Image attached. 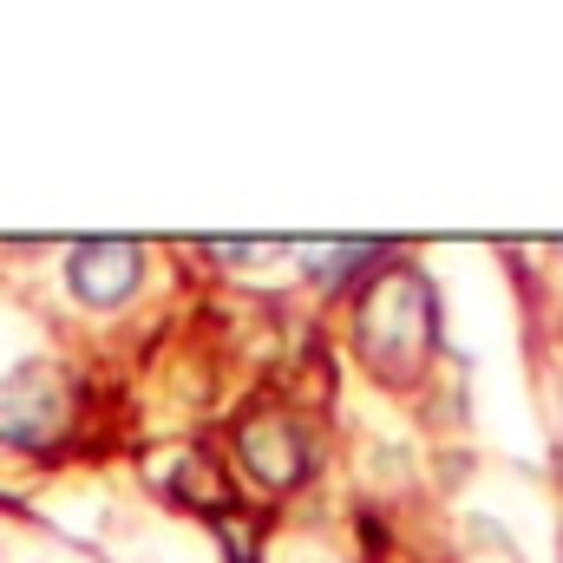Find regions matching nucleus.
Returning <instances> with one entry per match:
<instances>
[{
    "label": "nucleus",
    "instance_id": "1",
    "mask_svg": "<svg viewBox=\"0 0 563 563\" xmlns=\"http://www.w3.org/2000/svg\"><path fill=\"white\" fill-rule=\"evenodd\" d=\"M432 341H439V301H432V282L407 263L380 269L361 295V314H354V347L361 361L387 380V387H407L420 380L426 361H432Z\"/></svg>",
    "mask_w": 563,
    "mask_h": 563
},
{
    "label": "nucleus",
    "instance_id": "2",
    "mask_svg": "<svg viewBox=\"0 0 563 563\" xmlns=\"http://www.w3.org/2000/svg\"><path fill=\"white\" fill-rule=\"evenodd\" d=\"M59 426H66V380H59V367L33 361V367H13L0 380V445L40 452V445L59 439Z\"/></svg>",
    "mask_w": 563,
    "mask_h": 563
},
{
    "label": "nucleus",
    "instance_id": "3",
    "mask_svg": "<svg viewBox=\"0 0 563 563\" xmlns=\"http://www.w3.org/2000/svg\"><path fill=\"white\" fill-rule=\"evenodd\" d=\"M139 282H144V250L132 236H99V243H79L66 256V288L86 308H119L125 295H139Z\"/></svg>",
    "mask_w": 563,
    "mask_h": 563
},
{
    "label": "nucleus",
    "instance_id": "4",
    "mask_svg": "<svg viewBox=\"0 0 563 563\" xmlns=\"http://www.w3.org/2000/svg\"><path fill=\"white\" fill-rule=\"evenodd\" d=\"M236 452H243V465L263 478V485H276V492H288V485H301L308 478V432L288 420V413H243V426H236Z\"/></svg>",
    "mask_w": 563,
    "mask_h": 563
},
{
    "label": "nucleus",
    "instance_id": "5",
    "mask_svg": "<svg viewBox=\"0 0 563 563\" xmlns=\"http://www.w3.org/2000/svg\"><path fill=\"white\" fill-rule=\"evenodd\" d=\"M269 243H210V256H230V263H250V256H263Z\"/></svg>",
    "mask_w": 563,
    "mask_h": 563
},
{
    "label": "nucleus",
    "instance_id": "6",
    "mask_svg": "<svg viewBox=\"0 0 563 563\" xmlns=\"http://www.w3.org/2000/svg\"><path fill=\"white\" fill-rule=\"evenodd\" d=\"M558 250H563V243H558Z\"/></svg>",
    "mask_w": 563,
    "mask_h": 563
}]
</instances>
